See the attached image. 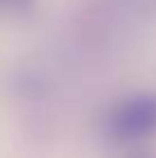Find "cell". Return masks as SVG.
<instances>
[{
	"instance_id": "obj_1",
	"label": "cell",
	"mask_w": 156,
	"mask_h": 158,
	"mask_svg": "<svg viewBox=\"0 0 156 158\" xmlns=\"http://www.w3.org/2000/svg\"><path fill=\"white\" fill-rule=\"evenodd\" d=\"M106 128L117 142H138L156 135V94H138L117 103Z\"/></svg>"
},
{
	"instance_id": "obj_2",
	"label": "cell",
	"mask_w": 156,
	"mask_h": 158,
	"mask_svg": "<svg viewBox=\"0 0 156 158\" xmlns=\"http://www.w3.org/2000/svg\"><path fill=\"white\" fill-rule=\"evenodd\" d=\"M32 0H0V9H25Z\"/></svg>"
}]
</instances>
